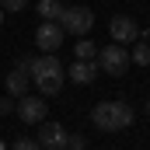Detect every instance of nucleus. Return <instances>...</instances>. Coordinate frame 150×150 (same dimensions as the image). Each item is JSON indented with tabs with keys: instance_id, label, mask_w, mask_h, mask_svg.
<instances>
[{
	"instance_id": "8",
	"label": "nucleus",
	"mask_w": 150,
	"mask_h": 150,
	"mask_svg": "<svg viewBox=\"0 0 150 150\" xmlns=\"http://www.w3.org/2000/svg\"><path fill=\"white\" fill-rule=\"evenodd\" d=\"M14 112H18L21 122H42L45 119V101L42 98H32V94H21L14 101Z\"/></svg>"
},
{
	"instance_id": "1",
	"label": "nucleus",
	"mask_w": 150,
	"mask_h": 150,
	"mask_svg": "<svg viewBox=\"0 0 150 150\" xmlns=\"http://www.w3.org/2000/svg\"><path fill=\"white\" fill-rule=\"evenodd\" d=\"M18 67L32 74L35 87L45 94V98H56V94L63 91L67 74H63V63L56 59V52H45V56H38V59H18Z\"/></svg>"
},
{
	"instance_id": "18",
	"label": "nucleus",
	"mask_w": 150,
	"mask_h": 150,
	"mask_svg": "<svg viewBox=\"0 0 150 150\" xmlns=\"http://www.w3.org/2000/svg\"><path fill=\"white\" fill-rule=\"evenodd\" d=\"M143 112H147V119H150V98H147V105H143Z\"/></svg>"
},
{
	"instance_id": "4",
	"label": "nucleus",
	"mask_w": 150,
	"mask_h": 150,
	"mask_svg": "<svg viewBox=\"0 0 150 150\" xmlns=\"http://www.w3.org/2000/svg\"><path fill=\"white\" fill-rule=\"evenodd\" d=\"M94 63H98V70H105V74H112V77H122L126 70H129V52H126V49H122L119 42H112V45L98 49Z\"/></svg>"
},
{
	"instance_id": "13",
	"label": "nucleus",
	"mask_w": 150,
	"mask_h": 150,
	"mask_svg": "<svg viewBox=\"0 0 150 150\" xmlns=\"http://www.w3.org/2000/svg\"><path fill=\"white\" fill-rule=\"evenodd\" d=\"M74 52H77V59H94V56H98V45H94L87 35H80V38H77V49H74Z\"/></svg>"
},
{
	"instance_id": "17",
	"label": "nucleus",
	"mask_w": 150,
	"mask_h": 150,
	"mask_svg": "<svg viewBox=\"0 0 150 150\" xmlns=\"http://www.w3.org/2000/svg\"><path fill=\"white\" fill-rule=\"evenodd\" d=\"M14 112V98H0V115H11Z\"/></svg>"
},
{
	"instance_id": "14",
	"label": "nucleus",
	"mask_w": 150,
	"mask_h": 150,
	"mask_svg": "<svg viewBox=\"0 0 150 150\" xmlns=\"http://www.w3.org/2000/svg\"><path fill=\"white\" fill-rule=\"evenodd\" d=\"M7 150H42V143H38V140H28V136H25V140H18V143H11Z\"/></svg>"
},
{
	"instance_id": "15",
	"label": "nucleus",
	"mask_w": 150,
	"mask_h": 150,
	"mask_svg": "<svg viewBox=\"0 0 150 150\" xmlns=\"http://www.w3.org/2000/svg\"><path fill=\"white\" fill-rule=\"evenodd\" d=\"M87 147V136H67V150H84Z\"/></svg>"
},
{
	"instance_id": "10",
	"label": "nucleus",
	"mask_w": 150,
	"mask_h": 150,
	"mask_svg": "<svg viewBox=\"0 0 150 150\" xmlns=\"http://www.w3.org/2000/svg\"><path fill=\"white\" fill-rule=\"evenodd\" d=\"M28 70H21V67H14V70H11V74H7V80H4V84H7V94H11V98H21V94H28Z\"/></svg>"
},
{
	"instance_id": "7",
	"label": "nucleus",
	"mask_w": 150,
	"mask_h": 150,
	"mask_svg": "<svg viewBox=\"0 0 150 150\" xmlns=\"http://www.w3.org/2000/svg\"><path fill=\"white\" fill-rule=\"evenodd\" d=\"M108 35H112V42L126 45V42H136V38H140V28H136V21H133V18L115 14L112 21H108Z\"/></svg>"
},
{
	"instance_id": "2",
	"label": "nucleus",
	"mask_w": 150,
	"mask_h": 150,
	"mask_svg": "<svg viewBox=\"0 0 150 150\" xmlns=\"http://www.w3.org/2000/svg\"><path fill=\"white\" fill-rule=\"evenodd\" d=\"M133 105H126V101H98L94 108H91V122L101 129V133H122V129H129L133 126Z\"/></svg>"
},
{
	"instance_id": "20",
	"label": "nucleus",
	"mask_w": 150,
	"mask_h": 150,
	"mask_svg": "<svg viewBox=\"0 0 150 150\" xmlns=\"http://www.w3.org/2000/svg\"><path fill=\"white\" fill-rule=\"evenodd\" d=\"M0 150H7V143H4V140H0Z\"/></svg>"
},
{
	"instance_id": "6",
	"label": "nucleus",
	"mask_w": 150,
	"mask_h": 150,
	"mask_svg": "<svg viewBox=\"0 0 150 150\" xmlns=\"http://www.w3.org/2000/svg\"><path fill=\"white\" fill-rule=\"evenodd\" d=\"M63 28H59V21H42L35 32V45L42 49V52H56L59 45H63Z\"/></svg>"
},
{
	"instance_id": "3",
	"label": "nucleus",
	"mask_w": 150,
	"mask_h": 150,
	"mask_svg": "<svg viewBox=\"0 0 150 150\" xmlns=\"http://www.w3.org/2000/svg\"><path fill=\"white\" fill-rule=\"evenodd\" d=\"M59 28H63L67 35H87V32L94 28V11L84 7V4L63 7V14H59Z\"/></svg>"
},
{
	"instance_id": "9",
	"label": "nucleus",
	"mask_w": 150,
	"mask_h": 150,
	"mask_svg": "<svg viewBox=\"0 0 150 150\" xmlns=\"http://www.w3.org/2000/svg\"><path fill=\"white\" fill-rule=\"evenodd\" d=\"M94 77H98V63L94 59H77V63H70V80L74 84H94Z\"/></svg>"
},
{
	"instance_id": "12",
	"label": "nucleus",
	"mask_w": 150,
	"mask_h": 150,
	"mask_svg": "<svg viewBox=\"0 0 150 150\" xmlns=\"http://www.w3.org/2000/svg\"><path fill=\"white\" fill-rule=\"evenodd\" d=\"M129 63L150 67V42H140V38H136V45H133V52H129Z\"/></svg>"
},
{
	"instance_id": "11",
	"label": "nucleus",
	"mask_w": 150,
	"mask_h": 150,
	"mask_svg": "<svg viewBox=\"0 0 150 150\" xmlns=\"http://www.w3.org/2000/svg\"><path fill=\"white\" fill-rule=\"evenodd\" d=\"M35 11H38V18H42V21H59V14H63V4H59V0H38V4H35Z\"/></svg>"
},
{
	"instance_id": "16",
	"label": "nucleus",
	"mask_w": 150,
	"mask_h": 150,
	"mask_svg": "<svg viewBox=\"0 0 150 150\" xmlns=\"http://www.w3.org/2000/svg\"><path fill=\"white\" fill-rule=\"evenodd\" d=\"M0 7H4V11H25L28 0H0Z\"/></svg>"
},
{
	"instance_id": "5",
	"label": "nucleus",
	"mask_w": 150,
	"mask_h": 150,
	"mask_svg": "<svg viewBox=\"0 0 150 150\" xmlns=\"http://www.w3.org/2000/svg\"><path fill=\"white\" fill-rule=\"evenodd\" d=\"M67 129L59 126V122H38V143H42V150H67Z\"/></svg>"
},
{
	"instance_id": "19",
	"label": "nucleus",
	"mask_w": 150,
	"mask_h": 150,
	"mask_svg": "<svg viewBox=\"0 0 150 150\" xmlns=\"http://www.w3.org/2000/svg\"><path fill=\"white\" fill-rule=\"evenodd\" d=\"M0 25H4V7H0Z\"/></svg>"
}]
</instances>
